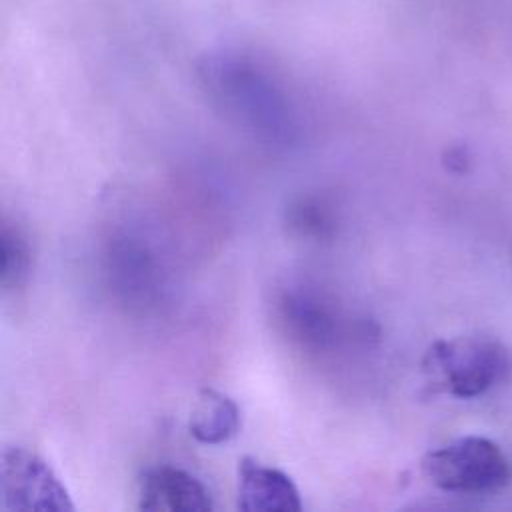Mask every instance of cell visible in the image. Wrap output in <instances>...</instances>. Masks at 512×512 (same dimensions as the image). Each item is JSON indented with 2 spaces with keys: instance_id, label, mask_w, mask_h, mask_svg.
<instances>
[{
  "instance_id": "1",
  "label": "cell",
  "mask_w": 512,
  "mask_h": 512,
  "mask_svg": "<svg viewBox=\"0 0 512 512\" xmlns=\"http://www.w3.org/2000/svg\"><path fill=\"white\" fill-rule=\"evenodd\" d=\"M202 80L212 98L236 122L268 138H286L292 122L284 94L250 60L232 54L210 56Z\"/></svg>"
},
{
  "instance_id": "2",
  "label": "cell",
  "mask_w": 512,
  "mask_h": 512,
  "mask_svg": "<svg viewBox=\"0 0 512 512\" xmlns=\"http://www.w3.org/2000/svg\"><path fill=\"white\" fill-rule=\"evenodd\" d=\"M510 370L506 346L488 334H462L432 342L422 356V374L436 392L476 398L500 384Z\"/></svg>"
},
{
  "instance_id": "3",
  "label": "cell",
  "mask_w": 512,
  "mask_h": 512,
  "mask_svg": "<svg viewBox=\"0 0 512 512\" xmlns=\"http://www.w3.org/2000/svg\"><path fill=\"white\" fill-rule=\"evenodd\" d=\"M422 470L436 488L452 494H490L512 476L502 448L484 436H462L430 450Z\"/></svg>"
},
{
  "instance_id": "4",
  "label": "cell",
  "mask_w": 512,
  "mask_h": 512,
  "mask_svg": "<svg viewBox=\"0 0 512 512\" xmlns=\"http://www.w3.org/2000/svg\"><path fill=\"white\" fill-rule=\"evenodd\" d=\"M0 494L2 510H74L68 490L46 460L20 446L2 452Z\"/></svg>"
},
{
  "instance_id": "5",
  "label": "cell",
  "mask_w": 512,
  "mask_h": 512,
  "mask_svg": "<svg viewBox=\"0 0 512 512\" xmlns=\"http://www.w3.org/2000/svg\"><path fill=\"white\" fill-rule=\"evenodd\" d=\"M276 312L284 334L304 348L326 350L336 346L344 332V322L332 302L304 286L284 290Z\"/></svg>"
},
{
  "instance_id": "6",
  "label": "cell",
  "mask_w": 512,
  "mask_h": 512,
  "mask_svg": "<svg viewBox=\"0 0 512 512\" xmlns=\"http://www.w3.org/2000/svg\"><path fill=\"white\" fill-rule=\"evenodd\" d=\"M138 508L150 512L212 510L208 488L190 472L176 466H156L138 482Z\"/></svg>"
},
{
  "instance_id": "7",
  "label": "cell",
  "mask_w": 512,
  "mask_h": 512,
  "mask_svg": "<svg viewBox=\"0 0 512 512\" xmlns=\"http://www.w3.org/2000/svg\"><path fill=\"white\" fill-rule=\"evenodd\" d=\"M236 506L246 512H298L302 500L288 474L254 458H242L238 462Z\"/></svg>"
},
{
  "instance_id": "8",
  "label": "cell",
  "mask_w": 512,
  "mask_h": 512,
  "mask_svg": "<svg viewBox=\"0 0 512 512\" xmlns=\"http://www.w3.org/2000/svg\"><path fill=\"white\" fill-rule=\"evenodd\" d=\"M242 426L236 402L214 390L202 388L190 412L188 430L202 444H222L238 434Z\"/></svg>"
},
{
  "instance_id": "9",
  "label": "cell",
  "mask_w": 512,
  "mask_h": 512,
  "mask_svg": "<svg viewBox=\"0 0 512 512\" xmlns=\"http://www.w3.org/2000/svg\"><path fill=\"white\" fill-rule=\"evenodd\" d=\"M0 244H2V274H0L2 288L6 292L18 290L24 286L30 274V262H32L30 244L26 236L6 220L2 224Z\"/></svg>"
}]
</instances>
